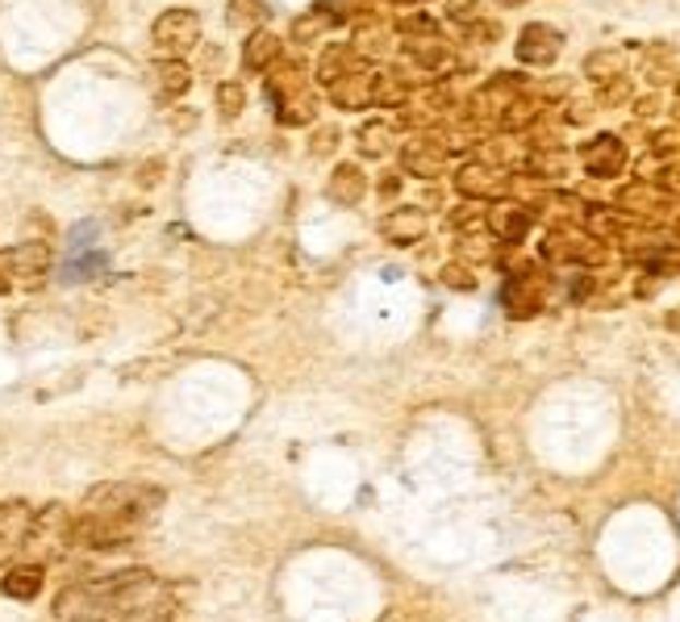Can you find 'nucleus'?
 Segmentation results:
<instances>
[{
	"mask_svg": "<svg viewBox=\"0 0 680 622\" xmlns=\"http://www.w3.org/2000/svg\"><path fill=\"white\" fill-rule=\"evenodd\" d=\"M29 505L25 502H0V564H9L25 543V530H29Z\"/></svg>",
	"mask_w": 680,
	"mask_h": 622,
	"instance_id": "obj_7",
	"label": "nucleus"
},
{
	"mask_svg": "<svg viewBox=\"0 0 680 622\" xmlns=\"http://www.w3.org/2000/svg\"><path fill=\"white\" fill-rule=\"evenodd\" d=\"M501 301H505V310L514 313V318H535L542 306V285L535 276H517V280L505 285Z\"/></svg>",
	"mask_w": 680,
	"mask_h": 622,
	"instance_id": "obj_10",
	"label": "nucleus"
},
{
	"mask_svg": "<svg viewBox=\"0 0 680 622\" xmlns=\"http://www.w3.org/2000/svg\"><path fill=\"white\" fill-rule=\"evenodd\" d=\"M96 235H100V226H96V222H80V226L71 230V255H84V251H88V242H93Z\"/></svg>",
	"mask_w": 680,
	"mask_h": 622,
	"instance_id": "obj_27",
	"label": "nucleus"
},
{
	"mask_svg": "<svg viewBox=\"0 0 680 622\" xmlns=\"http://www.w3.org/2000/svg\"><path fill=\"white\" fill-rule=\"evenodd\" d=\"M359 143L368 155H384V146H389V125H368L363 134H359Z\"/></svg>",
	"mask_w": 680,
	"mask_h": 622,
	"instance_id": "obj_26",
	"label": "nucleus"
},
{
	"mask_svg": "<svg viewBox=\"0 0 680 622\" xmlns=\"http://www.w3.org/2000/svg\"><path fill=\"white\" fill-rule=\"evenodd\" d=\"M443 280L451 288H472V285H476V280H472V272H464V267H446Z\"/></svg>",
	"mask_w": 680,
	"mask_h": 622,
	"instance_id": "obj_28",
	"label": "nucleus"
},
{
	"mask_svg": "<svg viewBox=\"0 0 680 622\" xmlns=\"http://www.w3.org/2000/svg\"><path fill=\"white\" fill-rule=\"evenodd\" d=\"M560 47H563L560 29L535 22V25H526V29H522V38H517V59H522V63H535V68H542V63H556Z\"/></svg>",
	"mask_w": 680,
	"mask_h": 622,
	"instance_id": "obj_6",
	"label": "nucleus"
},
{
	"mask_svg": "<svg viewBox=\"0 0 680 622\" xmlns=\"http://www.w3.org/2000/svg\"><path fill=\"white\" fill-rule=\"evenodd\" d=\"M188 84H192V75H188V68L180 63V59H167V63H159V88H164L167 96L188 93Z\"/></svg>",
	"mask_w": 680,
	"mask_h": 622,
	"instance_id": "obj_20",
	"label": "nucleus"
},
{
	"mask_svg": "<svg viewBox=\"0 0 680 622\" xmlns=\"http://www.w3.org/2000/svg\"><path fill=\"white\" fill-rule=\"evenodd\" d=\"M43 581H47V569L34 564V560H25V564H13V569L4 573L0 594H4V598H17V601H34L43 594Z\"/></svg>",
	"mask_w": 680,
	"mask_h": 622,
	"instance_id": "obj_8",
	"label": "nucleus"
},
{
	"mask_svg": "<svg viewBox=\"0 0 680 622\" xmlns=\"http://www.w3.org/2000/svg\"><path fill=\"white\" fill-rule=\"evenodd\" d=\"M105 267H109V255H105V251H84V255H71L59 276H63L68 285H80V280H93V276H100Z\"/></svg>",
	"mask_w": 680,
	"mask_h": 622,
	"instance_id": "obj_17",
	"label": "nucleus"
},
{
	"mask_svg": "<svg viewBox=\"0 0 680 622\" xmlns=\"http://www.w3.org/2000/svg\"><path fill=\"white\" fill-rule=\"evenodd\" d=\"M242 84H235V80H226L222 88H217V109H222V118H238L242 113Z\"/></svg>",
	"mask_w": 680,
	"mask_h": 622,
	"instance_id": "obj_22",
	"label": "nucleus"
},
{
	"mask_svg": "<svg viewBox=\"0 0 680 622\" xmlns=\"http://www.w3.org/2000/svg\"><path fill=\"white\" fill-rule=\"evenodd\" d=\"M50 264V247L47 242H22V247H9L0 251V267L13 272V276H38Z\"/></svg>",
	"mask_w": 680,
	"mask_h": 622,
	"instance_id": "obj_9",
	"label": "nucleus"
},
{
	"mask_svg": "<svg viewBox=\"0 0 680 622\" xmlns=\"http://www.w3.org/2000/svg\"><path fill=\"white\" fill-rule=\"evenodd\" d=\"M151 43H155V50L171 55V59L188 55L201 43V17L192 9H167V13H159L155 29H151Z\"/></svg>",
	"mask_w": 680,
	"mask_h": 622,
	"instance_id": "obj_4",
	"label": "nucleus"
},
{
	"mask_svg": "<svg viewBox=\"0 0 680 622\" xmlns=\"http://www.w3.org/2000/svg\"><path fill=\"white\" fill-rule=\"evenodd\" d=\"M372 84L375 75H347V80H338L330 96H334V105H343V109H363V105H372Z\"/></svg>",
	"mask_w": 680,
	"mask_h": 622,
	"instance_id": "obj_16",
	"label": "nucleus"
},
{
	"mask_svg": "<svg viewBox=\"0 0 680 622\" xmlns=\"http://www.w3.org/2000/svg\"><path fill=\"white\" fill-rule=\"evenodd\" d=\"M355 63H359V55H355L351 47H322V59H318V80L334 88L338 80L355 75Z\"/></svg>",
	"mask_w": 680,
	"mask_h": 622,
	"instance_id": "obj_14",
	"label": "nucleus"
},
{
	"mask_svg": "<svg viewBox=\"0 0 680 622\" xmlns=\"http://www.w3.org/2000/svg\"><path fill=\"white\" fill-rule=\"evenodd\" d=\"M622 164H627V146L618 143V139H610V134L585 146V168L593 176H618Z\"/></svg>",
	"mask_w": 680,
	"mask_h": 622,
	"instance_id": "obj_11",
	"label": "nucleus"
},
{
	"mask_svg": "<svg viewBox=\"0 0 680 622\" xmlns=\"http://www.w3.org/2000/svg\"><path fill=\"white\" fill-rule=\"evenodd\" d=\"M489 226H493L497 235H505V239H522L526 235V226H530V217L514 210V205H505V210H493L489 214Z\"/></svg>",
	"mask_w": 680,
	"mask_h": 622,
	"instance_id": "obj_19",
	"label": "nucleus"
},
{
	"mask_svg": "<svg viewBox=\"0 0 680 622\" xmlns=\"http://www.w3.org/2000/svg\"><path fill=\"white\" fill-rule=\"evenodd\" d=\"M322 29H326V17H322V9H313L309 17H301V22L293 25V38H297V43H313Z\"/></svg>",
	"mask_w": 680,
	"mask_h": 622,
	"instance_id": "obj_25",
	"label": "nucleus"
},
{
	"mask_svg": "<svg viewBox=\"0 0 680 622\" xmlns=\"http://www.w3.org/2000/svg\"><path fill=\"white\" fill-rule=\"evenodd\" d=\"M405 168L418 171V176H434V171L443 168V151H434L430 143L405 146Z\"/></svg>",
	"mask_w": 680,
	"mask_h": 622,
	"instance_id": "obj_18",
	"label": "nucleus"
},
{
	"mask_svg": "<svg viewBox=\"0 0 680 622\" xmlns=\"http://www.w3.org/2000/svg\"><path fill=\"white\" fill-rule=\"evenodd\" d=\"M330 143H334V130H322V134L313 139V151H330Z\"/></svg>",
	"mask_w": 680,
	"mask_h": 622,
	"instance_id": "obj_30",
	"label": "nucleus"
},
{
	"mask_svg": "<svg viewBox=\"0 0 680 622\" xmlns=\"http://www.w3.org/2000/svg\"><path fill=\"white\" fill-rule=\"evenodd\" d=\"M426 235V214L422 210H397L384 217V239L389 242H418Z\"/></svg>",
	"mask_w": 680,
	"mask_h": 622,
	"instance_id": "obj_15",
	"label": "nucleus"
},
{
	"mask_svg": "<svg viewBox=\"0 0 680 622\" xmlns=\"http://www.w3.org/2000/svg\"><path fill=\"white\" fill-rule=\"evenodd\" d=\"M0 292H4V280H0Z\"/></svg>",
	"mask_w": 680,
	"mask_h": 622,
	"instance_id": "obj_32",
	"label": "nucleus"
},
{
	"mask_svg": "<svg viewBox=\"0 0 680 622\" xmlns=\"http://www.w3.org/2000/svg\"><path fill=\"white\" fill-rule=\"evenodd\" d=\"M164 505V489L139 480H109L84 498V514L71 523V548L114 551L130 543L142 523Z\"/></svg>",
	"mask_w": 680,
	"mask_h": 622,
	"instance_id": "obj_1",
	"label": "nucleus"
},
{
	"mask_svg": "<svg viewBox=\"0 0 680 622\" xmlns=\"http://www.w3.org/2000/svg\"><path fill=\"white\" fill-rule=\"evenodd\" d=\"M363 192H368V180H363V171L355 168V164L334 168V176H330V184H326L330 201H338V205H355V201H363Z\"/></svg>",
	"mask_w": 680,
	"mask_h": 622,
	"instance_id": "obj_12",
	"label": "nucleus"
},
{
	"mask_svg": "<svg viewBox=\"0 0 680 622\" xmlns=\"http://www.w3.org/2000/svg\"><path fill=\"white\" fill-rule=\"evenodd\" d=\"M460 189L468 192V196H485V192H493L497 184H493V176L485 168H464L460 171Z\"/></svg>",
	"mask_w": 680,
	"mask_h": 622,
	"instance_id": "obj_23",
	"label": "nucleus"
},
{
	"mask_svg": "<svg viewBox=\"0 0 680 622\" xmlns=\"http://www.w3.org/2000/svg\"><path fill=\"white\" fill-rule=\"evenodd\" d=\"M71 518L68 505L50 502L47 510H38L34 518H29V530H25V543L22 551L34 560V564H43L50 555H59L63 548H71Z\"/></svg>",
	"mask_w": 680,
	"mask_h": 622,
	"instance_id": "obj_3",
	"label": "nucleus"
},
{
	"mask_svg": "<svg viewBox=\"0 0 680 622\" xmlns=\"http://www.w3.org/2000/svg\"><path fill=\"white\" fill-rule=\"evenodd\" d=\"M167 589L155 573L142 569H126V573L100 576V581H84L71 585L55 598V619H75V622H121L130 614H142L151 606H164Z\"/></svg>",
	"mask_w": 680,
	"mask_h": 622,
	"instance_id": "obj_2",
	"label": "nucleus"
},
{
	"mask_svg": "<svg viewBox=\"0 0 680 622\" xmlns=\"http://www.w3.org/2000/svg\"><path fill=\"white\" fill-rule=\"evenodd\" d=\"M613 68H622V55H597V59H588V72H613Z\"/></svg>",
	"mask_w": 680,
	"mask_h": 622,
	"instance_id": "obj_29",
	"label": "nucleus"
},
{
	"mask_svg": "<svg viewBox=\"0 0 680 622\" xmlns=\"http://www.w3.org/2000/svg\"><path fill=\"white\" fill-rule=\"evenodd\" d=\"M263 17V4L259 0H230V25H255Z\"/></svg>",
	"mask_w": 680,
	"mask_h": 622,
	"instance_id": "obj_24",
	"label": "nucleus"
},
{
	"mask_svg": "<svg viewBox=\"0 0 680 622\" xmlns=\"http://www.w3.org/2000/svg\"><path fill=\"white\" fill-rule=\"evenodd\" d=\"M272 96H276V118L288 121V125H306L309 118H313V96L297 84V72H288V75H276L272 80Z\"/></svg>",
	"mask_w": 680,
	"mask_h": 622,
	"instance_id": "obj_5",
	"label": "nucleus"
},
{
	"mask_svg": "<svg viewBox=\"0 0 680 622\" xmlns=\"http://www.w3.org/2000/svg\"><path fill=\"white\" fill-rule=\"evenodd\" d=\"M505 4H517V0H505Z\"/></svg>",
	"mask_w": 680,
	"mask_h": 622,
	"instance_id": "obj_31",
	"label": "nucleus"
},
{
	"mask_svg": "<svg viewBox=\"0 0 680 622\" xmlns=\"http://www.w3.org/2000/svg\"><path fill=\"white\" fill-rule=\"evenodd\" d=\"M276 59H281V38H276V34L259 29V34L247 38V47H242V68H247V72H267Z\"/></svg>",
	"mask_w": 680,
	"mask_h": 622,
	"instance_id": "obj_13",
	"label": "nucleus"
},
{
	"mask_svg": "<svg viewBox=\"0 0 680 622\" xmlns=\"http://www.w3.org/2000/svg\"><path fill=\"white\" fill-rule=\"evenodd\" d=\"M384 47H389V29H380V25H359L355 29V55H380Z\"/></svg>",
	"mask_w": 680,
	"mask_h": 622,
	"instance_id": "obj_21",
	"label": "nucleus"
}]
</instances>
